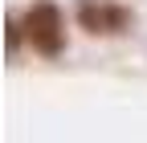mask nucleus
<instances>
[{
	"mask_svg": "<svg viewBox=\"0 0 147 143\" xmlns=\"http://www.w3.org/2000/svg\"><path fill=\"white\" fill-rule=\"evenodd\" d=\"M29 49L41 53V57H61L65 53V12L53 4V0H33L21 12Z\"/></svg>",
	"mask_w": 147,
	"mask_h": 143,
	"instance_id": "1",
	"label": "nucleus"
},
{
	"mask_svg": "<svg viewBox=\"0 0 147 143\" xmlns=\"http://www.w3.org/2000/svg\"><path fill=\"white\" fill-rule=\"evenodd\" d=\"M74 21L90 37H127L135 29V8L119 4V0H78Z\"/></svg>",
	"mask_w": 147,
	"mask_h": 143,
	"instance_id": "2",
	"label": "nucleus"
},
{
	"mask_svg": "<svg viewBox=\"0 0 147 143\" xmlns=\"http://www.w3.org/2000/svg\"><path fill=\"white\" fill-rule=\"evenodd\" d=\"M4 41H8V61L16 65V57H21V45H29L25 25H21V16H16V12H8V21H4Z\"/></svg>",
	"mask_w": 147,
	"mask_h": 143,
	"instance_id": "3",
	"label": "nucleus"
}]
</instances>
